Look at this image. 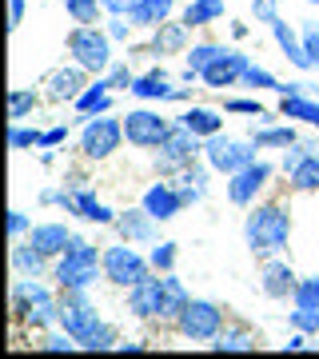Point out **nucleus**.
Instances as JSON below:
<instances>
[{
	"label": "nucleus",
	"mask_w": 319,
	"mask_h": 359,
	"mask_svg": "<svg viewBox=\"0 0 319 359\" xmlns=\"http://www.w3.org/2000/svg\"><path fill=\"white\" fill-rule=\"evenodd\" d=\"M100 276H104V252L88 240H80V236H72L68 252L52 268V280L60 287H92Z\"/></svg>",
	"instance_id": "3"
},
{
	"label": "nucleus",
	"mask_w": 319,
	"mask_h": 359,
	"mask_svg": "<svg viewBox=\"0 0 319 359\" xmlns=\"http://www.w3.org/2000/svg\"><path fill=\"white\" fill-rule=\"evenodd\" d=\"M112 228L120 231V240H128V244H160V219H156L144 204L120 212Z\"/></svg>",
	"instance_id": "17"
},
{
	"label": "nucleus",
	"mask_w": 319,
	"mask_h": 359,
	"mask_svg": "<svg viewBox=\"0 0 319 359\" xmlns=\"http://www.w3.org/2000/svg\"><path fill=\"white\" fill-rule=\"evenodd\" d=\"M76 112L80 116H104V112H112V84H108V76L92 80L88 88H84V96L76 100Z\"/></svg>",
	"instance_id": "27"
},
{
	"label": "nucleus",
	"mask_w": 319,
	"mask_h": 359,
	"mask_svg": "<svg viewBox=\"0 0 319 359\" xmlns=\"http://www.w3.org/2000/svg\"><path fill=\"white\" fill-rule=\"evenodd\" d=\"M64 140H68V128H64V124H56V128H48L44 136H40V148H60Z\"/></svg>",
	"instance_id": "51"
},
{
	"label": "nucleus",
	"mask_w": 319,
	"mask_h": 359,
	"mask_svg": "<svg viewBox=\"0 0 319 359\" xmlns=\"http://www.w3.org/2000/svg\"><path fill=\"white\" fill-rule=\"evenodd\" d=\"M64 8H68V16L76 20V25H96L104 13L100 0H64Z\"/></svg>",
	"instance_id": "37"
},
{
	"label": "nucleus",
	"mask_w": 319,
	"mask_h": 359,
	"mask_svg": "<svg viewBox=\"0 0 319 359\" xmlns=\"http://www.w3.org/2000/svg\"><path fill=\"white\" fill-rule=\"evenodd\" d=\"M44 264H48V256L32 240H13V271L16 276H40Z\"/></svg>",
	"instance_id": "29"
},
{
	"label": "nucleus",
	"mask_w": 319,
	"mask_h": 359,
	"mask_svg": "<svg viewBox=\"0 0 319 359\" xmlns=\"http://www.w3.org/2000/svg\"><path fill=\"white\" fill-rule=\"evenodd\" d=\"M287 323H292V332H304V335H319V308H299L287 311Z\"/></svg>",
	"instance_id": "38"
},
{
	"label": "nucleus",
	"mask_w": 319,
	"mask_h": 359,
	"mask_svg": "<svg viewBox=\"0 0 319 359\" xmlns=\"http://www.w3.org/2000/svg\"><path fill=\"white\" fill-rule=\"evenodd\" d=\"M172 8H176V0H140L128 13V20H132V28H160L172 16Z\"/></svg>",
	"instance_id": "28"
},
{
	"label": "nucleus",
	"mask_w": 319,
	"mask_h": 359,
	"mask_svg": "<svg viewBox=\"0 0 319 359\" xmlns=\"http://www.w3.org/2000/svg\"><path fill=\"white\" fill-rule=\"evenodd\" d=\"M176 327H179V335H188L196 344H212L219 335V327H224V308L212 304V299H191L184 308V316L176 320Z\"/></svg>",
	"instance_id": "10"
},
{
	"label": "nucleus",
	"mask_w": 319,
	"mask_h": 359,
	"mask_svg": "<svg viewBox=\"0 0 319 359\" xmlns=\"http://www.w3.org/2000/svg\"><path fill=\"white\" fill-rule=\"evenodd\" d=\"M13 311L28 327H52L60 323V295L40 283V276H20L13 283Z\"/></svg>",
	"instance_id": "2"
},
{
	"label": "nucleus",
	"mask_w": 319,
	"mask_h": 359,
	"mask_svg": "<svg viewBox=\"0 0 319 359\" xmlns=\"http://www.w3.org/2000/svg\"><path fill=\"white\" fill-rule=\"evenodd\" d=\"M68 56L76 60L80 68H88V72H108L112 68V36L100 32L96 25H76L68 32Z\"/></svg>",
	"instance_id": "5"
},
{
	"label": "nucleus",
	"mask_w": 319,
	"mask_h": 359,
	"mask_svg": "<svg viewBox=\"0 0 319 359\" xmlns=\"http://www.w3.org/2000/svg\"><path fill=\"white\" fill-rule=\"evenodd\" d=\"M208 347H212V351H255V347H259V335H255L252 327H243V323H236V327L224 323L219 335Z\"/></svg>",
	"instance_id": "25"
},
{
	"label": "nucleus",
	"mask_w": 319,
	"mask_h": 359,
	"mask_svg": "<svg viewBox=\"0 0 319 359\" xmlns=\"http://www.w3.org/2000/svg\"><path fill=\"white\" fill-rule=\"evenodd\" d=\"M304 48H307V56H311L315 68H319V28L315 25H304Z\"/></svg>",
	"instance_id": "49"
},
{
	"label": "nucleus",
	"mask_w": 319,
	"mask_h": 359,
	"mask_svg": "<svg viewBox=\"0 0 319 359\" xmlns=\"http://www.w3.org/2000/svg\"><path fill=\"white\" fill-rule=\"evenodd\" d=\"M268 180H271V164H268V160H255V164L231 172V176H228V200L236 208L255 204V196L268 188Z\"/></svg>",
	"instance_id": "14"
},
{
	"label": "nucleus",
	"mask_w": 319,
	"mask_h": 359,
	"mask_svg": "<svg viewBox=\"0 0 319 359\" xmlns=\"http://www.w3.org/2000/svg\"><path fill=\"white\" fill-rule=\"evenodd\" d=\"M252 140H255V148L264 152V148H292L299 136H295V128H259V132H252Z\"/></svg>",
	"instance_id": "36"
},
{
	"label": "nucleus",
	"mask_w": 319,
	"mask_h": 359,
	"mask_svg": "<svg viewBox=\"0 0 319 359\" xmlns=\"http://www.w3.org/2000/svg\"><path fill=\"white\" fill-rule=\"evenodd\" d=\"M196 156H204V140H200L196 132H188L176 120V124H172V132L156 144L152 164H156V172H160V176H176V172H184L188 164H196Z\"/></svg>",
	"instance_id": "4"
},
{
	"label": "nucleus",
	"mask_w": 319,
	"mask_h": 359,
	"mask_svg": "<svg viewBox=\"0 0 319 359\" xmlns=\"http://www.w3.org/2000/svg\"><path fill=\"white\" fill-rule=\"evenodd\" d=\"M128 92H132L136 100H176V104H188L191 100V88H172V80H168L164 68H152V72L136 76Z\"/></svg>",
	"instance_id": "18"
},
{
	"label": "nucleus",
	"mask_w": 319,
	"mask_h": 359,
	"mask_svg": "<svg viewBox=\"0 0 319 359\" xmlns=\"http://www.w3.org/2000/svg\"><path fill=\"white\" fill-rule=\"evenodd\" d=\"M228 112H236V116H255V120H268V108L259 100H228L224 104Z\"/></svg>",
	"instance_id": "45"
},
{
	"label": "nucleus",
	"mask_w": 319,
	"mask_h": 359,
	"mask_svg": "<svg viewBox=\"0 0 319 359\" xmlns=\"http://www.w3.org/2000/svg\"><path fill=\"white\" fill-rule=\"evenodd\" d=\"M28 240L44 252L48 259H60L64 252H68V244H72V231L64 228V224H36V228H28Z\"/></svg>",
	"instance_id": "22"
},
{
	"label": "nucleus",
	"mask_w": 319,
	"mask_h": 359,
	"mask_svg": "<svg viewBox=\"0 0 319 359\" xmlns=\"http://www.w3.org/2000/svg\"><path fill=\"white\" fill-rule=\"evenodd\" d=\"M80 344V351H116V344H120V335H116V327L112 323H92L88 332L76 339Z\"/></svg>",
	"instance_id": "33"
},
{
	"label": "nucleus",
	"mask_w": 319,
	"mask_h": 359,
	"mask_svg": "<svg viewBox=\"0 0 319 359\" xmlns=\"http://www.w3.org/2000/svg\"><path fill=\"white\" fill-rule=\"evenodd\" d=\"M292 240V212L283 204H259L247 212L243 219V244L255 259H271L280 256Z\"/></svg>",
	"instance_id": "1"
},
{
	"label": "nucleus",
	"mask_w": 319,
	"mask_h": 359,
	"mask_svg": "<svg viewBox=\"0 0 319 359\" xmlns=\"http://www.w3.org/2000/svg\"><path fill=\"white\" fill-rule=\"evenodd\" d=\"M255 152H259V148H255L252 136H247V140H231V136L216 132V136H208L204 140V160H208L212 172H219V176H231V172L255 164V160H259Z\"/></svg>",
	"instance_id": "7"
},
{
	"label": "nucleus",
	"mask_w": 319,
	"mask_h": 359,
	"mask_svg": "<svg viewBox=\"0 0 319 359\" xmlns=\"http://www.w3.org/2000/svg\"><path fill=\"white\" fill-rule=\"evenodd\" d=\"M243 88H271V92H280L283 84L276 76H271L268 68H259V65H247V72H243V80H240Z\"/></svg>",
	"instance_id": "40"
},
{
	"label": "nucleus",
	"mask_w": 319,
	"mask_h": 359,
	"mask_svg": "<svg viewBox=\"0 0 319 359\" xmlns=\"http://www.w3.org/2000/svg\"><path fill=\"white\" fill-rule=\"evenodd\" d=\"M132 72H128V65H116V68H108V84H112V92L116 88H132Z\"/></svg>",
	"instance_id": "48"
},
{
	"label": "nucleus",
	"mask_w": 319,
	"mask_h": 359,
	"mask_svg": "<svg viewBox=\"0 0 319 359\" xmlns=\"http://www.w3.org/2000/svg\"><path fill=\"white\" fill-rule=\"evenodd\" d=\"M276 4H283V0H276Z\"/></svg>",
	"instance_id": "56"
},
{
	"label": "nucleus",
	"mask_w": 319,
	"mask_h": 359,
	"mask_svg": "<svg viewBox=\"0 0 319 359\" xmlns=\"http://www.w3.org/2000/svg\"><path fill=\"white\" fill-rule=\"evenodd\" d=\"M116 351H124V355H128V351H132V355H140L144 344H116Z\"/></svg>",
	"instance_id": "54"
},
{
	"label": "nucleus",
	"mask_w": 319,
	"mask_h": 359,
	"mask_svg": "<svg viewBox=\"0 0 319 359\" xmlns=\"http://www.w3.org/2000/svg\"><path fill=\"white\" fill-rule=\"evenodd\" d=\"M271 36H276L280 52L292 60L295 68H299V72H311V68H315V60H311V56H307V48H304V36H295V28L287 25L283 16H276V20H271Z\"/></svg>",
	"instance_id": "21"
},
{
	"label": "nucleus",
	"mask_w": 319,
	"mask_h": 359,
	"mask_svg": "<svg viewBox=\"0 0 319 359\" xmlns=\"http://www.w3.org/2000/svg\"><path fill=\"white\" fill-rule=\"evenodd\" d=\"M295 287H299V276L292 271V264L283 259H264V271H259V292L268 299H295Z\"/></svg>",
	"instance_id": "19"
},
{
	"label": "nucleus",
	"mask_w": 319,
	"mask_h": 359,
	"mask_svg": "<svg viewBox=\"0 0 319 359\" xmlns=\"http://www.w3.org/2000/svg\"><path fill=\"white\" fill-rule=\"evenodd\" d=\"M176 184H179V192H184L188 204H200L208 196V172L200 164H188L184 172H176Z\"/></svg>",
	"instance_id": "32"
},
{
	"label": "nucleus",
	"mask_w": 319,
	"mask_h": 359,
	"mask_svg": "<svg viewBox=\"0 0 319 359\" xmlns=\"http://www.w3.org/2000/svg\"><path fill=\"white\" fill-rule=\"evenodd\" d=\"M152 271H176V244H152Z\"/></svg>",
	"instance_id": "44"
},
{
	"label": "nucleus",
	"mask_w": 319,
	"mask_h": 359,
	"mask_svg": "<svg viewBox=\"0 0 319 359\" xmlns=\"http://www.w3.org/2000/svg\"><path fill=\"white\" fill-rule=\"evenodd\" d=\"M40 88H44V96H48L52 104H76L80 96H84V88H88V68H80L76 60L52 68Z\"/></svg>",
	"instance_id": "13"
},
{
	"label": "nucleus",
	"mask_w": 319,
	"mask_h": 359,
	"mask_svg": "<svg viewBox=\"0 0 319 359\" xmlns=\"http://www.w3.org/2000/svg\"><path fill=\"white\" fill-rule=\"evenodd\" d=\"M25 25V0H8V32Z\"/></svg>",
	"instance_id": "52"
},
{
	"label": "nucleus",
	"mask_w": 319,
	"mask_h": 359,
	"mask_svg": "<svg viewBox=\"0 0 319 359\" xmlns=\"http://www.w3.org/2000/svg\"><path fill=\"white\" fill-rule=\"evenodd\" d=\"M100 4H104V13H108V16H128L140 0H100Z\"/></svg>",
	"instance_id": "50"
},
{
	"label": "nucleus",
	"mask_w": 319,
	"mask_h": 359,
	"mask_svg": "<svg viewBox=\"0 0 319 359\" xmlns=\"http://www.w3.org/2000/svg\"><path fill=\"white\" fill-rule=\"evenodd\" d=\"M144 276H152V259H144L128 240L124 244L104 248V280L108 283H116V287H132V283H140Z\"/></svg>",
	"instance_id": "9"
},
{
	"label": "nucleus",
	"mask_w": 319,
	"mask_h": 359,
	"mask_svg": "<svg viewBox=\"0 0 319 359\" xmlns=\"http://www.w3.org/2000/svg\"><path fill=\"white\" fill-rule=\"evenodd\" d=\"M176 120H179V124H184L188 132H196L200 140H208V136H216V132H224V116H219L216 108H196V104H191L188 112H184V116H176Z\"/></svg>",
	"instance_id": "26"
},
{
	"label": "nucleus",
	"mask_w": 319,
	"mask_h": 359,
	"mask_svg": "<svg viewBox=\"0 0 319 359\" xmlns=\"http://www.w3.org/2000/svg\"><path fill=\"white\" fill-rule=\"evenodd\" d=\"M188 32L191 28L179 20V25H172V20H164V25L156 28L152 36V56H176V52L188 48Z\"/></svg>",
	"instance_id": "24"
},
{
	"label": "nucleus",
	"mask_w": 319,
	"mask_h": 359,
	"mask_svg": "<svg viewBox=\"0 0 319 359\" xmlns=\"http://www.w3.org/2000/svg\"><path fill=\"white\" fill-rule=\"evenodd\" d=\"M160 304H164V271L144 276L140 283L128 287V311L136 320H160Z\"/></svg>",
	"instance_id": "16"
},
{
	"label": "nucleus",
	"mask_w": 319,
	"mask_h": 359,
	"mask_svg": "<svg viewBox=\"0 0 319 359\" xmlns=\"http://www.w3.org/2000/svg\"><path fill=\"white\" fill-rule=\"evenodd\" d=\"M295 304H299V308H319V276H299Z\"/></svg>",
	"instance_id": "43"
},
{
	"label": "nucleus",
	"mask_w": 319,
	"mask_h": 359,
	"mask_svg": "<svg viewBox=\"0 0 319 359\" xmlns=\"http://www.w3.org/2000/svg\"><path fill=\"white\" fill-rule=\"evenodd\" d=\"M219 52H224V44H212V40H208V44H196V48L188 52V68H191V72H204Z\"/></svg>",
	"instance_id": "41"
},
{
	"label": "nucleus",
	"mask_w": 319,
	"mask_h": 359,
	"mask_svg": "<svg viewBox=\"0 0 319 359\" xmlns=\"http://www.w3.org/2000/svg\"><path fill=\"white\" fill-rule=\"evenodd\" d=\"M188 28H208L216 25V20H224V0H191L188 8H184V16H179Z\"/></svg>",
	"instance_id": "31"
},
{
	"label": "nucleus",
	"mask_w": 319,
	"mask_h": 359,
	"mask_svg": "<svg viewBox=\"0 0 319 359\" xmlns=\"http://www.w3.org/2000/svg\"><path fill=\"white\" fill-rule=\"evenodd\" d=\"M40 136H44V132L25 128V124H13V128H8V148H13V152H28V148H40Z\"/></svg>",
	"instance_id": "39"
},
{
	"label": "nucleus",
	"mask_w": 319,
	"mask_h": 359,
	"mask_svg": "<svg viewBox=\"0 0 319 359\" xmlns=\"http://www.w3.org/2000/svg\"><path fill=\"white\" fill-rule=\"evenodd\" d=\"M247 65H252V60H247L243 52H236V48H224V52L216 56V60H212V65H208L204 72H200V80H204L208 88H216V92H224V88H236V84L243 80V72H247Z\"/></svg>",
	"instance_id": "15"
},
{
	"label": "nucleus",
	"mask_w": 319,
	"mask_h": 359,
	"mask_svg": "<svg viewBox=\"0 0 319 359\" xmlns=\"http://www.w3.org/2000/svg\"><path fill=\"white\" fill-rule=\"evenodd\" d=\"M36 104H40V96L32 88H13L8 92V120H13V124L28 120V116L36 112Z\"/></svg>",
	"instance_id": "35"
},
{
	"label": "nucleus",
	"mask_w": 319,
	"mask_h": 359,
	"mask_svg": "<svg viewBox=\"0 0 319 359\" xmlns=\"http://www.w3.org/2000/svg\"><path fill=\"white\" fill-rule=\"evenodd\" d=\"M40 204H60L68 216L84 219V224H116V216H120L104 200H96V192L80 188V184L76 188H48V192H40Z\"/></svg>",
	"instance_id": "6"
},
{
	"label": "nucleus",
	"mask_w": 319,
	"mask_h": 359,
	"mask_svg": "<svg viewBox=\"0 0 319 359\" xmlns=\"http://www.w3.org/2000/svg\"><path fill=\"white\" fill-rule=\"evenodd\" d=\"M276 8H280L276 0H252V13H255V20H264V25H271V20L280 16Z\"/></svg>",
	"instance_id": "47"
},
{
	"label": "nucleus",
	"mask_w": 319,
	"mask_h": 359,
	"mask_svg": "<svg viewBox=\"0 0 319 359\" xmlns=\"http://www.w3.org/2000/svg\"><path fill=\"white\" fill-rule=\"evenodd\" d=\"M287 180H292L295 192H319V152L307 156V160H304L299 168H295V172H292Z\"/></svg>",
	"instance_id": "34"
},
{
	"label": "nucleus",
	"mask_w": 319,
	"mask_h": 359,
	"mask_svg": "<svg viewBox=\"0 0 319 359\" xmlns=\"http://www.w3.org/2000/svg\"><path fill=\"white\" fill-rule=\"evenodd\" d=\"M307 4H315V8H319V0H307Z\"/></svg>",
	"instance_id": "55"
},
{
	"label": "nucleus",
	"mask_w": 319,
	"mask_h": 359,
	"mask_svg": "<svg viewBox=\"0 0 319 359\" xmlns=\"http://www.w3.org/2000/svg\"><path fill=\"white\" fill-rule=\"evenodd\" d=\"M140 204L148 208L160 224H168V219H176L179 212L188 208V200H184V192H179V184H152V188L144 192Z\"/></svg>",
	"instance_id": "20"
},
{
	"label": "nucleus",
	"mask_w": 319,
	"mask_h": 359,
	"mask_svg": "<svg viewBox=\"0 0 319 359\" xmlns=\"http://www.w3.org/2000/svg\"><path fill=\"white\" fill-rule=\"evenodd\" d=\"M124 144V120L116 116H84V128H80V156L84 160H108Z\"/></svg>",
	"instance_id": "8"
},
{
	"label": "nucleus",
	"mask_w": 319,
	"mask_h": 359,
	"mask_svg": "<svg viewBox=\"0 0 319 359\" xmlns=\"http://www.w3.org/2000/svg\"><path fill=\"white\" fill-rule=\"evenodd\" d=\"M304 347H307V335L304 332H295L292 339H287V351H304Z\"/></svg>",
	"instance_id": "53"
},
{
	"label": "nucleus",
	"mask_w": 319,
	"mask_h": 359,
	"mask_svg": "<svg viewBox=\"0 0 319 359\" xmlns=\"http://www.w3.org/2000/svg\"><path fill=\"white\" fill-rule=\"evenodd\" d=\"M280 116L283 120H304L319 128V100L315 96H280Z\"/></svg>",
	"instance_id": "30"
},
{
	"label": "nucleus",
	"mask_w": 319,
	"mask_h": 359,
	"mask_svg": "<svg viewBox=\"0 0 319 359\" xmlns=\"http://www.w3.org/2000/svg\"><path fill=\"white\" fill-rule=\"evenodd\" d=\"M28 228H32V224H28L25 212H20V208H8V236L20 240V236H28Z\"/></svg>",
	"instance_id": "46"
},
{
	"label": "nucleus",
	"mask_w": 319,
	"mask_h": 359,
	"mask_svg": "<svg viewBox=\"0 0 319 359\" xmlns=\"http://www.w3.org/2000/svg\"><path fill=\"white\" fill-rule=\"evenodd\" d=\"M311 152H319V148H315V144H307V140H295L292 148H283V172L292 176V172H295L299 164H304V160H307Z\"/></svg>",
	"instance_id": "42"
},
{
	"label": "nucleus",
	"mask_w": 319,
	"mask_h": 359,
	"mask_svg": "<svg viewBox=\"0 0 319 359\" xmlns=\"http://www.w3.org/2000/svg\"><path fill=\"white\" fill-rule=\"evenodd\" d=\"M92 323H100V311L92 304L88 287H60V327L68 335H84Z\"/></svg>",
	"instance_id": "11"
},
{
	"label": "nucleus",
	"mask_w": 319,
	"mask_h": 359,
	"mask_svg": "<svg viewBox=\"0 0 319 359\" xmlns=\"http://www.w3.org/2000/svg\"><path fill=\"white\" fill-rule=\"evenodd\" d=\"M188 304H191V295H188V287L179 283V276L176 271H164V304H160V320L176 323Z\"/></svg>",
	"instance_id": "23"
},
{
	"label": "nucleus",
	"mask_w": 319,
	"mask_h": 359,
	"mask_svg": "<svg viewBox=\"0 0 319 359\" xmlns=\"http://www.w3.org/2000/svg\"><path fill=\"white\" fill-rule=\"evenodd\" d=\"M172 124L176 120H168V116L152 112V108H136V112L124 116V140L132 148H156L172 132Z\"/></svg>",
	"instance_id": "12"
}]
</instances>
